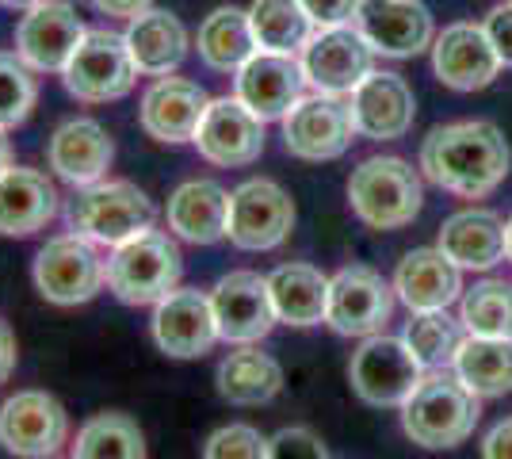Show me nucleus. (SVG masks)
<instances>
[{
    "instance_id": "1",
    "label": "nucleus",
    "mask_w": 512,
    "mask_h": 459,
    "mask_svg": "<svg viewBox=\"0 0 512 459\" xmlns=\"http://www.w3.org/2000/svg\"><path fill=\"white\" fill-rule=\"evenodd\" d=\"M512 150L486 119L436 127L421 142V173L451 196L482 199L509 176Z\"/></svg>"
},
{
    "instance_id": "2",
    "label": "nucleus",
    "mask_w": 512,
    "mask_h": 459,
    "mask_svg": "<svg viewBox=\"0 0 512 459\" xmlns=\"http://www.w3.org/2000/svg\"><path fill=\"white\" fill-rule=\"evenodd\" d=\"M153 222H157L153 199L134 180H111V176L77 188V196L65 207V226L100 249H115L146 234L153 230Z\"/></svg>"
},
{
    "instance_id": "3",
    "label": "nucleus",
    "mask_w": 512,
    "mask_h": 459,
    "mask_svg": "<svg viewBox=\"0 0 512 459\" xmlns=\"http://www.w3.org/2000/svg\"><path fill=\"white\" fill-rule=\"evenodd\" d=\"M482 417L478 394L470 391L467 383L448 368L444 372H428L417 391L406 398L402 406V429L413 444H421L428 452L440 448H455L474 433Z\"/></svg>"
},
{
    "instance_id": "4",
    "label": "nucleus",
    "mask_w": 512,
    "mask_h": 459,
    "mask_svg": "<svg viewBox=\"0 0 512 459\" xmlns=\"http://www.w3.org/2000/svg\"><path fill=\"white\" fill-rule=\"evenodd\" d=\"M184 257L165 230H146L107 253V291L127 306H157L180 287Z\"/></svg>"
},
{
    "instance_id": "5",
    "label": "nucleus",
    "mask_w": 512,
    "mask_h": 459,
    "mask_svg": "<svg viewBox=\"0 0 512 459\" xmlns=\"http://www.w3.org/2000/svg\"><path fill=\"white\" fill-rule=\"evenodd\" d=\"M348 203L375 230H402L421 215L425 188L402 157H367L348 176Z\"/></svg>"
},
{
    "instance_id": "6",
    "label": "nucleus",
    "mask_w": 512,
    "mask_h": 459,
    "mask_svg": "<svg viewBox=\"0 0 512 459\" xmlns=\"http://www.w3.org/2000/svg\"><path fill=\"white\" fill-rule=\"evenodd\" d=\"M62 85L81 104H111L130 96L138 85V66L130 58L127 39L107 27H88L69 66L62 69Z\"/></svg>"
},
{
    "instance_id": "7",
    "label": "nucleus",
    "mask_w": 512,
    "mask_h": 459,
    "mask_svg": "<svg viewBox=\"0 0 512 459\" xmlns=\"http://www.w3.org/2000/svg\"><path fill=\"white\" fill-rule=\"evenodd\" d=\"M31 276L46 303L85 306L107 287V261L100 257V245L69 230V234L50 238L35 253Z\"/></svg>"
},
{
    "instance_id": "8",
    "label": "nucleus",
    "mask_w": 512,
    "mask_h": 459,
    "mask_svg": "<svg viewBox=\"0 0 512 459\" xmlns=\"http://www.w3.org/2000/svg\"><path fill=\"white\" fill-rule=\"evenodd\" d=\"M295 230V199L268 176H253L230 192L226 238L245 253L279 249Z\"/></svg>"
},
{
    "instance_id": "9",
    "label": "nucleus",
    "mask_w": 512,
    "mask_h": 459,
    "mask_svg": "<svg viewBox=\"0 0 512 459\" xmlns=\"http://www.w3.org/2000/svg\"><path fill=\"white\" fill-rule=\"evenodd\" d=\"M348 379H352V391L360 394L367 406H406V398L425 379V368L402 337L371 333V337H363L360 349L352 352Z\"/></svg>"
},
{
    "instance_id": "10",
    "label": "nucleus",
    "mask_w": 512,
    "mask_h": 459,
    "mask_svg": "<svg viewBox=\"0 0 512 459\" xmlns=\"http://www.w3.org/2000/svg\"><path fill=\"white\" fill-rule=\"evenodd\" d=\"M69 444V414L46 391H16L0 402V448L16 459H54Z\"/></svg>"
},
{
    "instance_id": "11",
    "label": "nucleus",
    "mask_w": 512,
    "mask_h": 459,
    "mask_svg": "<svg viewBox=\"0 0 512 459\" xmlns=\"http://www.w3.org/2000/svg\"><path fill=\"white\" fill-rule=\"evenodd\" d=\"M283 146L299 161H337L352 138H356V119L344 96H302L283 119Z\"/></svg>"
},
{
    "instance_id": "12",
    "label": "nucleus",
    "mask_w": 512,
    "mask_h": 459,
    "mask_svg": "<svg viewBox=\"0 0 512 459\" xmlns=\"http://www.w3.org/2000/svg\"><path fill=\"white\" fill-rule=\"evenodd\" d=\"M306 85L325 96H352L360 81L375 69V50L360 31L348 27H318L299 54Z\"/></svg>"
},
{
    "instance_id": "13",
    "label": "nucleus",
    "mask_w": 512,
    "mask_h": 459,
    "mask_svg": "<svg viewBox=\"0 0 512 459\" xmlns=\"http://www.w3.org/2000/svg\"><path fill=\"white\" fill-rule=\"evenodd\" d=\"M394 314V287L367 264H348L329 280L325 326L341 337H371L383 333Z\"/></svg>"
},
{
    "instance_id": "14",
    "label": "nucleus",
    "mask_w": 512,
    "mask_h": 459,
    "mask_svg": "<svg viewBox=\"0 0 512 459\" xmlns=\"http://www.w3.org/2000/svg\"><path fill=\"white\" fill-rule=\"evenodd\" d=\"M207 295H211L218 337L226 345H256L279 322L272 291H268V276H260V272H249V268L226 272Z\"/></svg>"
},
{
    "instance_id": "15",
    "label": "nucleus",
    "mask_w": 512,
    "mask_h": 459,
    "mask_svg": "<svg viewBox=\"0 0 512 459\" xmlns=\"http://www.w3.org/2000/svg\"><path fill=\"white\" fill-rule=\"evenodd\" d=\"M85 20L69 0H39L16 23V54L35 73H62L85 39Z\"/></svg>"
},
{
    "instance_id": "16",
    "label": "nucleus",
    "mask_w": 512,
    "mask_h": 459,
    "mask_svg": "<svg viewBox=\"0 0 512 459\" xmlns=\"http://www.w3.org/2000/svg\"><path fill=\"white\" fill-rule=\"evenodd\" d=\"M192 146L203 161H211L218 169L253 165L264 153V119H256L237 96H218L203 111Z\"/></svg>"
},
{
    "instance_id": "17",
    "label": "nucleus",
    "mask_w": 512,
    "mask_h": 459,
    "mask_svg": "<svg viewBox=\"0 0 512 459\" xmlns=\"http://www.w3.org/2000/svg\"><path fill=\"white\" fill-rule=\"evenodd\" d=\"M153 341L172 360H199L222 341L214 326L211 295L199 287H176L153 306Z\"/></svg>"
},
{
    "instance_id": "18",
    "label": "nucleus",
    "mask_w": 512,
    "mask_h": 459,
    "mask_svg": "<svg viewBox=\"0 0 512 459\" xmlns=\"http://www.w3.org/2000/svg\"><path fill=\"white\" fill-rule=\"evenodd\" d=\"M306 88L310 85H306L299 54L256 50L253 58L234 73V96L264 123L283 119L306 96Z\"/></svg>"
},
{
    "instance_id": "19",
    "label": "nucleus",
    "mask_w": 512,
    "mask_h": 459,
    "mask_svg": "<svg viewBox=\"0 0 512 459\" xmlns=\"http://www.w3.org/2000/svg\"><path fill=\"white\" fill-rule=\"evenodd\" d=\"M432 69L440 77V85L455 92H478L493 85V77L501 73V58L493 50L490 35L482 23H451L432 39Z\"/></svg>"
},
{
    "instance_id": "20",
    "label": "nucleus",
    "mask_w": 512,
    "mask_h": 459,
    "mask_svg": "<svg viewBox=\"0 0 512 459\" xmlns=\"http://www.w3.org/2000/svg\"><path fill=\"white\" fill-rule=\"evenodd\" d=\"M211 104V96L188 77H153L150 88L138 100V123L153 142L180 146L192 142L199 131V119Z\"/></svg>"
},
{
    "instance_id": "21",
    "label": "nucleus",
    "mask_w": 512,
    "mask_h": 459,
    "mask_svg": "<svg viewBox=\"0 0 512 459\" xmlns=\"http://www.w3.org/2000/svg\"><path fill=\"white\" fill-rule=\"evenodd\" d=\"M352 27L383 58H413L432 46V12L421 0H363Z\"/></svg>"
},
{
    "instance_id": "22",
    "label": "nucleus",
    "mask_w": 512,
    "mask_h": 459,
    "mask_svg": "<svg viewBox=\"0 0 512 459\" xmlns=\"http://www.w3.org/2000/svg\"><path fill=\"white\" fill-rule=\"evenodd\" d=\"M348 108L356 119V134L371 138V142L406 138L413 131V119H417V100H413V88L406 85V77L375 73V69L348 96Z\"/></svg>"
},
{
    "instance_id": "23",
    "label": "nucleus",
    "mask_w": 512,
    "mask_h": 459,
    "mask_svg": "<svg viewBox=\"0 0 512 459\" xmlns=\"http://www.w3.org/2000/svg\"><path fill=\"white\" fill-rule=\"evenodd\" d=\"M111 161H115V142H111L104 123H96L88 115L65 119L46 142L50 173L65 184H73V188H88L96 180H107Z\"/></svg>"
},
{
    "instance_id": "24",
    "label": "nucleus",
    "mask_w": 512,
    "mask_h": 459,
    "mask_svg": "<svg viewBox=\"0 0 512 459\" xmlns=\"http://www.w3.org/2000/svg\"><path fill=\"white\" fill-rule=\"evenodd\" d=\"M62 207L54 180L43 169L12 165L0 173V238H31L46 230Z\"/></svg>"
},
{
    "instance_id": "25",
    "label": "nucleus",
    "mask_w": 512,
    "mask_h": 459,
    "mask_svg": "<svg viewBox=\"0 0 512 459\" xmlns=\"http://www.w3.org/2000/svg\"><path fill=\"white\" fill-rule=\"evenodd\" d=\"M127 50L142 77H169L184 66L188 50H192V35L184 20L169 12V8H146L142 16L127 20Z\"/></svg>"
},
{
    "instance_id": "26",
    "label": "nucleus",
    "mask_w": 512,
    "mask_h": 459,
    "mask_svg": "<svg viewBox=\"0 0 512 459\" xmlns=\"http://www.w3.org/2000/svg\"><path fill=\"white\" fill-rule=\"evenodd\" d=\"M394 295L413 310H448L463 295V268L448 253L436 249H413L402 257L394 272Z\"/></svg>"
},
{
    "instance_id": "27",
    "label": "nucleus",
    "mask_w": 512,
    "mask_h": 459,
    "mask_svg": "<svg viewBox=\"0 0 512 459\" xmlns=\"http://www.w3.org/2000/svg\"><path fill=\"white\" fill-rule=\"evenodd\" d=\"M172 238L192 245H214L226 238L230 222V192L218 180H184L165 207Z\"/></svg>"
},
{
    "instance_id": "28",
    "label": "nucleus",
    "mask_w": 512,
    "mask_h": 459,
    "mask_svg": "<svg viewBox=\"0 0 512 459\" xmlns=\"http://www.w3.org/2000/svg\"><path fill=\"white\" fill-rule=\"evenodd\" d=\"M440 249L459 268L486 272V268H493L505 257V222H501L497 211H486V207L455 211L440 226Z\"/></svg>"
},
{
    "instance_id": "29",
    "label": "nucleus",
    "mask_w": 512,
    "mask_h": 459,
    "mask_svg": "<svg viewBox=\"0 0 512 459\" xmlns=\"http://www.w3.org/2000/svg\"><path fill=\"white\" fill-rule=\"evenodd\" d=\"M276 318L287 326H321L329 306V276H321L314 264H279L268 276Z\"/></svg>"
},
{
    "instance_id": "30",
    "label": "nucleus",
    "mask_w": 512,
    "mask_h": 459,
    "mask_svg": "<svg viewBox=\"0 0 512 459\" xmlns=\"http://www.w3.org/2000/svg\"><path fill=\"white\" fill-rule=\"evenodd\" d=\"M195 50L203 58V66L214 73H237L256 54L253 27H249V12L237 4H222L214 8L207 20L199 23L195 35Z\"/></svg>"
},
{
    "instance_id": "31",
    "label": "nucleus",
    "mask_w": 512,
    "mask_h": 459,
    "mask_svg": "<svg viewBox=\"0 0 512 459\" xmlns=\"http://www.w3.org/2000/svg\"><path fill=\"white\" fill-rule=\"evenodd\" d=\"M283 391V368L256 345H237L218 364V394L234 406H264Z\"/></svg>"
},
{
    "instance_id": "32",
    "label": "nucleus",
    "mask_w": 512,
    "mask_h": 459,
    "mask_svg": "<svg viewBox=\"0 0 512 459\" xmlns=\"http://www.w3.org/2000/svg\"><path fill=\"white\" fill-rule=\"evenodd\" d=\"M451 372L478 398H501L512 391V337H474L467 333L455 352Z\"/></svg>"
},
{
    "instance_id": "33",
    "label": "nucleus",
    "mask_w": 512,
    "mask_h": 459,
    "mask_svg": "<svg viewBox=\"0 0 512 459\" xmlns=\"http://www.w3.org/2000/svg\"><path fill=\"white\" fill-rule=\"evenodd\" d=\"M245 12H249L256 50L302 54V46L310 43V35L318 31L299 0H253Z\"/></svg>"
},
{
    "instance_id": "34",
    "label": "nucleus",
    "mask_w": 512,
    "mask_h": 459,
    "mask_svg": "<svg viewBox=\"0 0 512 459\" xmlns=\"http://www.w3.org/2000/svg\"><path fill=\"white\" fill-rule=\"evenodd\" d=\"M73 459H146V433L127 414H96L73 437Z\"/></svg>"
},
{
    "instance_id": "35",
    "label": "nucleus",
    "mask_w": 512,
    "mask_h": 459,
    "mask_svg": "<svg viewBox=\"0 0 512 459\" xmlns=\"http://www.w3.org/2000/svg\"><path fill=\"white\" fill-rule=\"evenodd\" d=\"M406 341L425 372H444L455 364V352L463 345V322L448 310H413L406 322Z\"/></svg>"
},
{
    "instance_id": "36",
    "label": "nucleus",
    "mask_w": 512,
    "mask_h": 459,
    "mask_svg": "<svg viewBox=\"0 0 512 459\" xmlns=\"http://www.w3.org/2000/svg\"><path fill=\"white\" fill-rule=\"evenodd\" d=\"M459 322L474 337H512V284L482 280L463 295Z\"/></svg>"
},
{
    "instance_id": "37",
    "label": "nucleus",
    "mask_w": 512,
    "mask_h": 459,
    "mask_svg": "<svg viewBox=\"0 0 512 459\" xmlns=\"http://www.w3.org/2000/svg\"><path fill=\"white\" fill-rule=\"evenodd\" d=\"M39 104V77L16 50H0V131H16Z\"/></svg>"
},
{
    "instance_id": "38",
    "label": "nucleus",
    "mask_w": 512,
    "mask_h": 459,
    "mask_svg": "<svg viewBox=\"0 0 512 459\" xmlns=\"http://www.w3.org/2000/svg\"><path fill=\"white\" fill-rule=\"evenodd\" d=\"M203 459H268V440L253 425H222L203 444Z\"/></svg>"
},
{
    "instance_id": "39",
    "label": "nucleus",
    "mask_w": 512,
    "mask_h": 459,
    "mask_svg": "<svg viewBox=\"0 0 512 459\" xmlns=\"http://www.w3.org/2000/svg\"><path fill=\"white\" fill-rule=\"evenodd\" d=\"M268 459H329V452L314 429L291 425V429H279L276 437H268Z\"/></svg>"
},
{
    "instance_id": "40",
    "label": "nucleus",
    "mask_w": 512,
    "mask_h": 459,
    "mask_svg": "<svg viewBox=\"0 0 512 459\" xmlns=\"http://www.w3.org/2000/svg\"><path fill=\"white\" fill-rule=\"evenodd\" d=\"M299 4L314 20V27H348V23H356L363 0H299Z\"/></svg>"
},
{
    "instance_id": "41",
    "label": "nucleus",
    "mask_w": 512,
    "mask_h": 459,
    "mask_svg": "<svg viewBox=\"0 0 512 459\" xmlns=\"http://www.w3.org/2000/svg\"><path fill=\"white\" fill-rule=\"evenodd\" d=\"M486 27V35H490L493 50H497V58H501V66L512 69V0L509 4H497L490 16L482 20Z\"/></svg>"
},
{
    "instance_id": "42",
    "label": "nucleus",
    "mask_w": 512,
    "mask_h": 459,
    "mask_svg": "<svg viewBox=\"0 0 512 459\" xmlns=\"http://www.w3.org/2000/svg\"><path fill=\"white\" fill-rule=\"evenodd\" d=\"M482 459H512V417L497 421L482 440Z\"/></svg>"
},
{
    "instance_id": "43",
    "label": "nucleus",
    "mask_w": 512,
    "mask_h": 459,
    "mask_svg": "<svg viewBox=\"0 0 512 459\" xmlns=\"http://www.w3.org/2000/svg\"><path fill=\"white\" fill-rule=\"evenodd\" d=\"M92 8L100 16H115V20H134L146 8H153V0H92Z\"/></svg>"
},
{
    "instance_id": "44",
    "label": "nucleus",
    "mask_w": 512,
    "mask_h": 459,
    "mask_svg": "<svg viewBox=\"0 0 512 459\" xmlns=\"http://www.w3.org/2000/svg\"><path fill=\"white\" fill-rule=\"evenodd\" d=\"M16 360H20L16 333H12V326L0 318V383H8V379H12V372H16Z\"/></svg>"
},
{
    "instance_id": "45",
    "label": "nucleus",
    "mask_w": 512,
    "mask_h": 459,
    "mask_svg": "<svg viewBox=\"0 0 512 459\" xmlns=\"http://www.w3.org/2000/svg\"><path fill=\"white\" fill-rule=\"evenodd\" d=\"M16 161H12V142H8V131H0V173L4 169H12Z\"/></svg>"
},
{
    "instance_id": "46",
    "label": "nucleus",
    "mask_w": 512,
    "mask_h": 459,
    "mask_svg": "<svg viewBox=\"0 0 512 459\" xmlns=\"http://www.w3.org/2000/svg\"><path fill=\"white\" fill-rule=\"evenodd\" d=\"M505 257L512 261V215H509V222H505Z\"/></svg>"
},
{
    "instance_id": "47",
    "label": "nucleus",
    "mask_w": 512,
    "mask_h": 459,
    "mask_svg": "<svg viewBox=\"0 0 512 459\" xmlns=\"http://www.w3.org/2000/svg\"><path fill=\"white\" fill-rule=\"evenodd\" d=\"M0 4H4V8H31V4H39V0H0Z\"/></svg>"
}]
</instances>
